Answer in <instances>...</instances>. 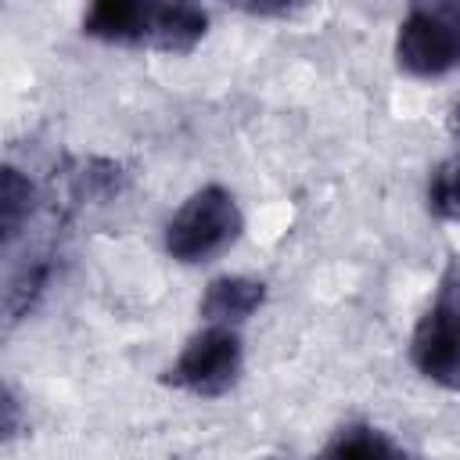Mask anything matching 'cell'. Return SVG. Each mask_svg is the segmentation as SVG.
I'll return each instance as SVG.
<instances>
[{
  "label": "cell",
  "instance_id": "obj_7",
  "mask_svg": "<svg viewBox=\"0 0 460 460\" xmlns=\"http://www.w3.org/2000/svg\"><path fill=\"white\" fill-rule=\"evenodd\" d=\"M83 32L101 43L144 47L147 40V0H101L83 14Z\"/></svg>",
  "mask_w": 460,
  "mask_h": 460
},
{
  "label": "cell",
  "instance_id": "obj_1",
  "mask_svg": "<svg viewBox=\"0 0 460 460\" xmlns=\"http://www.w3.org/2000/svg\"><path fill=\"white\" fill-rule=\"evenodd\" d=\"M244 230V216L237 198L219 187L208 183L201 190H194L165 223V252L183 262V266H198L208 262L216 255H223Z\"/></svg>",
  "mask_w": 460,
  "mask_h": 460
},
{
  "label": "cell",
  "instance_id": "obj_3",
  "mask_svg": "<svg viewBox=\"0 0 460 460\" xmlns=\"http://www.w3.org/2000/svg\"><path fill=\"white\" fill-rule=\"evenodd\" d=\"M395 65L413 79L460 68V4H413L395 29Z\"/></svg>",
  "mask_w": 460,
  "mask_h": 460
},
{
  "label": "cell",
  "instance_id": "obj_6",
  "mask_svg": "<svg viewBox=\"0 0 460 460\" xmlns=\"http://www.w3.org/2000/svg\"><path fill=\"white\" fill-rule=\"evenodd\" d=\"M266 305V284L255 277H216L205 284V295L198 302V313L205 323L216 327H237L248 316H255Z\"/></svg>",
  "mask_w": 460,
  "mask_h": 460
},
{
  "label": "cell",
  "instance_id": "obj_12",
  "mask_svg": "<svg viewBox=\"0 0 460 460\" xmlns=\"http://www.w3.org/2000/svg\"><path fill=\"white\" fill-rule=\"evenodd\" d=\"M449 133L460 140V97H456V104H453V111H449Z\"/></svg>",
  "mask_w": 460,
  "mask_h": 460
},
{
  "label": "cell",
  "instance_id": "obj_9",
  "mask_svg": "<svg viewBox=\"0 0 460 460\" xmlns=\"http://www.w3.org/2000/svg\"><path fill=\"white\" fill-rule=\"evenodd\" d=\"M32 208H36V187H32V180L22 169L4 165V172H0V230H4L0 237H4V248L14 244V237L29 223Z\"/></svg>",
  "mask_w": 460,
  "mask_h": 460
},
{
  "label": "cell",
  "instance_id": "obj_4",
  "mask_svg": "<svg viewBox=\"0 0 460 460\" xmlns=\"http://www.w3.org/2000/svg\"><path fill=\"white\" fill-rule=\"evenodd\" d=\"M241 370H244V345L237 327L205 323L183 345V352L172 359L162 381L198 399H219L241 381Z\"/></svg>",
  "mask_w": 460,
  "mask_h": 460
},
{
  "label": "cell",
  "instance_id": "obj_13",
  "mask_svg": "<svg viewBox=\"0 0 460 460\" xmlns=\"http://www.w3.org/2000/svg\"><path fill=\"white\" fill-rule=\"evenodd\" d=\"M270 460H277V456H270Z\"/></svg>",
  "mask_w": 460,
  "mask_h": 460
},
{
  "label": "cell",
  "instance_id": "obj_5",
  "mask_svg": "<svg viewBox=\"0 0 460 460\" xmlns=\"http://www.w3.org/2000/svg\"><path fill=\"white\" fill-rule=\"evenodd\" d=\"M208 32V14L198 4H158L147 0V40L144 47L162 54H190Z\"/></svg>",
  "mask_w": 460,
  "mask_h": 460
},
{
  "label": "cell",
  "instance_id": "obj_8",
  "mask_svg": "<svg viewBox=\"0 0 460 460\" xmlns=\"http://www.w3.org/2000/svg\"><path fill=\"white\" fill-rule=\"evenodd\" d=\"M316 460H417V456L374 424H345L327 438Z\"/></svg>",
  "mask_w": 460,
  "mask_h": 460
},
{
  "label": "cell",
  "instance_id": "obj_11",
  "mask_svg": "<svg viewBox=\"0 0 460 460\" xmlns=\"http://www.w3.org/2000/svg\"><path fill=\"white\" fill-rule=\"evenodd\" d=\"M0 410H4V438H14V435H18V399H14L11 388H4Z\"/></svg>",
  "mask_w": 460,
  "mask_h": 460
},
{
  "label": "cell",
  "instance_id": "obj_10",
  "mask_svg": "<svg viewBox=\"0 0 460 460\" xmlns=\"http://www.w3.org/2000/svg\"><path fill=\"white\" fill-rule=\"evenodd\" d=\"M428 212L442 223H460V155L438 162L428 176Z\"/></svg>",
  "mask_w": 460,
  "mask_h": 460
},
{
  "label": "cell",
  "instance_id": "obj_2",
  "mask_svg": "<svg viewBox=\"0 0 460 460\" xmlns=\"http://www.w3.org/2000/svg\"><path fill=\"white\" fill-rule=\"evenodd\" d=\"M410 359L431 385L460 392V255L446 262L435 298L413 327Z\"/></svg>",
  "mask_w": 460,
  "mask_h": 460
}]
</instances>
